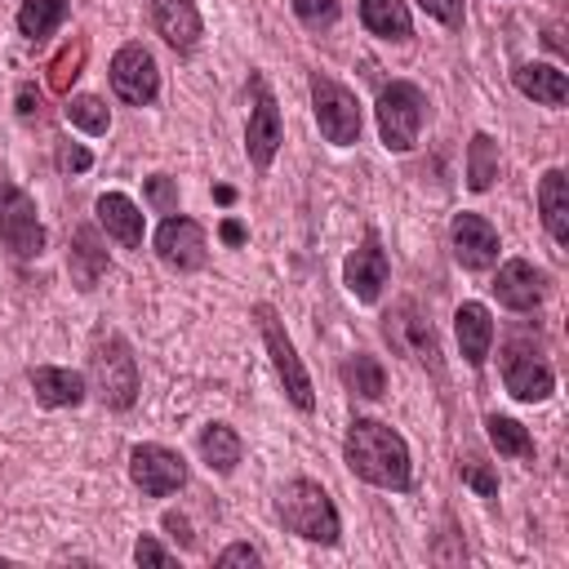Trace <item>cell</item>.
Masks as SVG:
<instances>
[{"mask_svg": "<svg viewBox=\"0 0 569 569\" xmlns=\"http://www.w3.org/2000/svg\"><path fill=\"white\" fill-rule=\"evenodd\" d=\"M342 462L356 480L387 489V493H409L413 489V458L409 445L396 427L378 418H351L342 436Z\"/></svg>", "mask_w": 569, "mask_h": 569, "instance_id": "6da1fadb", "label": "cell"}, {"mask_svg": "<svg viewBox=\"0 0 569 569\" xmlns=\"http://www.w3.org/2000/svg\"><path fill=\"white\" fill-rule=\"evenodd\" d=\"M67 271H71V284L80 293H93L98 280L111 271V253H107V240L98 236L93 222H76L71 231V244H67Z\"/></svg>", "mask_w": 569, "mask_h": 569, "instance_id": "d6986e66", "label": "cell"}, {"mask_svg": "<svg viewBox=\"0 0 569 569\" xmlns=\"http://www.w3.org/2000/svg\"><path fill=\"white\" fill-rule=\"evenodd\" d=\"M485 436H489V445L502 453V458H520V462H533V436H529V427L525 422H516V418H507V413H485Z\"/></svg>", "mask_w": 569, "mask_h": 569, "instance_id": "83f0119b", "label": "cell"}, {"mask_svg": "<svg viewBox=\"0 0 569 569\" xmlns=\"http://www.w3.org/2000/svg\"><path fill=\"white\" fill-rule=\"evenodd\" d=\"M511 84H516L525 98L542 102V107H565V102H569V76H565L556 62H520V67L511 71Z\"/></svg>", "mask_w": 569, "mask_h": 569, "instance_id": "cb8c5ba5", "label": "cell"}, {"mask_svg": "<svg viewBox=\"0 0 569 569\" xmlns=\"http://www.w3.org/2000/svg\"><path fill=\"white\" fill-rule=\"evenodd\" d=\"M382 338L391 342V351L409 356L413 365H422V369H431V373L445 369V365H440V338H436L427 311L418 307V298H396V302L382 311Z\"/></svg>", "mask_w": 569, "mask_h": 569, "instance_id": "9c48e42d", "label": "cell"}, {"mask_svg": "<svg viewBox=\"0 0 569 569\" xmlns=\"http://www.w3.org/2000/svg\"><path fill=\"white\" fill-rule=\"evenodd\" d=\"M133 560H138V565H156V569H169V565L178 560V551H169L156 533H138V542H133Z\"/></svg>", "mask_w": 569, "mask_h": 569, "instance_id": "8d00e7d4", "label": "cell"}, {"mask_svg": "<svg viewBox=\"0 0 569 569\" xmlns=\"http://www.w3.org/2000/svg\"><path fill=\"white\" fill-rule=\"evenodd\" d=\"M53 164H58V173H84V169H93V151L89 147H80V142H71V138H53Z\"/></svg>", "mask_w": 569, "mask_h": 569, "instance_id": "d590c367", "label": "cell"}, {"mask_svg": "<svg viewBox=\"0 0 569 569\" xmlns=\"http://www.w3.org/2000/svg\"><path fill=\"white\" fill-rule=\"evenodd\" d=\"M71 13V0H18V36L27 44H44Z\"/></svg>", "mask_w": 569, "mask_h": 569, "instance_id": "484cf974", "label": "cell"}, {"mask_svg": "<svg viewBox=\"0 0 569 569\" xmlns=\"http://www.w3.org/2000/svg\"><path fill=\"white\" fill-rule=\"evenodd\" d=\"M493 298H498V307H507V311H516V316H529V311H538L542 302H547V293H551V276L542 271V267H533L529 258H507L498 271H493Z\"/></svg>", "mask_w": 569, "mask_h": 569, "instance_id": "9a60e30c", "label": "cell"}, {"mask_svg": "<svg viewBox=\"0 0 569 569\" xmlns=\"http://www.w3.org/2000/svg\"><path fill=\"white\" fill-rule=\"evenodd\" d=\"M498 365H502V387H507L511 400L542 405V400L556 396V369H551V360L542 356V347L533 342L529 329H511L502 338V360Z\"/></svg>", "mask_w": 569, "mask_h": 569, "instance_id": "8992f818", "label": "cell"}, {"mask_svg": "<svg viewBox=\"0 0 569 569\" xmlns=\"http://www.w3.org/2000/svg\"><path fill=\"white\" fill-rule=\"evenodd\" d=\"M418 9H422L427 18H436L440 27H462L467 0H418Z\"/></svg>", "mask_w": 569, "mask_h": 569, "instance_id": "74e56055", "label": "cell"}, {"mask_svg": "<svg viewBox=\"0 0 569 569\" xmlns=\"http://www.w3.org/2000/svg\"><path fill=\"white\" fill-rule=\"evenodd\" d=\"M196 453H200V462H204L213 476H231V471L240 467V458H244V440H240V431H236L231 422L213 418V422H204V427L196 431Z\"/></svg>", "mask_w": 569, "mask_h": 569, "instance_id": "7402d4cb", "label": "cell"}, {"mask_svg": "<svg viewBox=\"0 0 569 569\" xmlns=\"http://www.w3.org/2000/svg\"><path fill=\"white\" fill-rule=\"evenodd\" d=\"M360 22L369 36H378L387 44L413 40V13L405 0H360Z\"/></svg>", "mask_w": 569, "mask_h": 569, "instance_id": "d4e9b609", "label": "cell"}, {"mask_svg": "<svg viewBox=\"0 0 569 569\" xmlns=\"http://www.w3.org/2000/svg\"><path fill=\"white\" fill-rule=\"evenodd\" d=\"M538 218L547 236L565 249L569 244V173L565 169H547L538 178Z\"/></svg>", "mask_w": 569, "mask_h": 569, "instance_id": "603a6c76", "label": "cell"}, {"mask_svg": "<svg viewBox=\"0 0 569 569\" xmlns=\"http://www.w3.org/2000/svg\"><path fill=\"white\" fill-rule=\"evenodd\" d=\"M249 89H253V107H249V120H244V156L258 173H267L280 142H284V116H280V102H276L271 84L258 71L249 76Z\"/></svg>", "mask_w": 569, "mask_h": 569, "instance_id": "8fae6325", "label": "cell"}, {"mask_svg": "<svg viewBox=\"0 0 569 569\" xmlns=\"http://www.w3.org/2000/svg\"><path fill=\"white\" fill-rule=\"evenodd\" d=\"M276 520L284 525V533L316 542V547H338L342 542V516L329 498V489L311 476H293L280 485L276 493Z\"/></svg>", "mask_w": 569, "mask_h": 569, "instance_id": "3957f363", "label": "cell"}, {"mask_svg": "<svg viewBox=\"0 0 569 569\" xmlns=\"http://www.w3.org/2000/svg\"><path fill=\"white\" fill-rule=\"evenodd\" d=\"M27 387H31L40 409H76L89 400V378L80 369H67V365H31Z\"/></svg>", "mask_w": 569, "mask_h": 569, "instance_id": "ac0fdd59", "label": "cell"}, {"mask_svg": "<svg viewBox=\"0 0 569 569\" xmlns=\"http://www.w3.org/2000/svg\"><path fill=\"white\" fill-rule=\"evenodd\" d=\"M222 240H227V244H240V240H244V227H240L236 218H227V222H222Z\"/></svg>", "mask_w": 569, "mask_h": 569, "instance_id": "60d3db41", "label": "cell"}, {"mask_svg": "<svg viewBox=\"0 0 569 569\" xmlns=\"http://www.w3.org/2000/svg\"><path fill=\"white\" fill-rule=\"evenodd\" d=\"M387 280H391V258H387V249H382V236H378V227H365L360 244L342 258V284H347V293H351L356 302L373 307V302L382 298Z\"/></svg>", "mask_w": 569, "mask_h": 569, "instance_id": "5bb4252c", "label": "cell"}, {"mask_svg": "<svg viewBox=\"0 0 569 569\" xmlns=\"http://www.w3.org/2000/svg\"><path fill=\"white\" fill-rule=\"evenodd\" d=\"M453 333H458V351H462V360L471 365V369H480L485 360H489V351H493V316H489V307L485 302H462L458 311H453Z\"/></svg>", "mask_w": 569, "mask_h": 569, "instance_id": "44dd1931", "label": "cell"}, {"mask_svg": "<svg viewBox=\"0 0 569 569\" xmlns=\"http://www.w3.org/2000/svg\"><path fill=\"white\" fill-rule=\"evenodd\" d=\"M13 111H18L22 124H44V116H49L44 89H36V80H18V89H13Z\"/></svg>", "mask_w": 569, "mask_h": 569, "instance_id": "e575fe53", "label": "cell"}, {"mask_svg": "<svg viewBox=\"0 0 569 569\" xmlns=\"http://www.w3.org/2000/svg\"><path fill=\"white\" fill-rule=\"evenodd\" d=\"M147 18H151V31L178 58H191L204 40V18H200L196 0H147Z\"/></svg>", "mask_w": 569, "mask_h": 569, "instance_id": "e0dca14e", "label": "cell"}, {"mask_svg": "<svg viewBox=\"0 0 569 569\" xmlns=\"http://www.w3.org/2000/svg\"><path fill=\"white\" fill-rule=\"evenodd\" d=\"M502 173V156H498V142L489 133H471L467 142V187L471 191H489Z\"/></svg>", "mask_w": 569, "mask_h": 569, "instance_id": "f1b7e54d", "label": "cell"}, {"mask_svg": "<svg viewBox=\"0 0 569 569\" xmlns=\"http://www.w3.org/2000/svg\"><path fill=\"white\" fill-rule=\"evenodd\" d=\"M307 89H311V116H316V124H320V138H325L329 147H356V142H360V129H365V107H360V98H356L342 80H333V76H325V71H311Z\"/></svg>", "mask_w": 569, "mask_h": 569, "instance_id": "52a82bcc", "label": "cell"}, {"mask_svg": "<svg viewBox=\"0 0 569 569\" xmlns=\"http://www.w3.org/2000/svg\"><path fill=\"white\" fill-rule=\"evenodd\" d=\"M213 565H218V569H231V565H249V569H258V565H262V551L249 547V542H231V547H222V551L213 556Z\"/></svg>", "mask_w": 569, "mask_h": 569, "instance_id": "f35d334b", "label": "cell"}, {"mask_svg": "<svg viewBox=\"0 0 569 569\" xmlns=\"http://www.w3.org/2000/svg\"><path fill=\"white\" fill-rule=\"evenodd\" d=\"M249 316H253V325L262 333V347H267L271 369H276V378L284 387V400L298 413H311L316 409V387H311V373H307V365H302V356H298V347H293V338H289V329L280 320V311L271 302H253Z\"/></svg>", "mask_w": 569, "mask_h": 569, "instance_id": "5b68a950", "label": "cell"}, {"mask_svg": "<svg viewBox=\"0 0 569 569\" xmlns=\"http://www.w3.org/2000/svg\"><path fill=\"white\" fill-rule=\"evenodd\" d=\"M84 58H89V40L76 31V36L49 58V67H44V71H49V76H44L49 89H53V93H71V84H76L80 71H84Z\"/></svg>", "mask_w": 569, "mask_h": 569, "instance_id": "f546056e", "label": "cell"}, {"mask_svg": "<svg viewBox=\"0 0 569 569\" xmlns=\"http://www.w3.org/2000/svg\"><path fill=\"white\" fill-rule=\"evenodd\" d=\"M449 249H453V262H458L462 271H489V267L498 262L502 240H498V231H493V222H489L485 213L462 209V213H453V222H449Z\"/></svg>", "mask_w": 569, "mask_h": 569, "instance_id": "2e32d148", "label": "cell"}, {"mask_svg": "<svg viewBox=\"0 0 569 569\" xmlns=\"http://www.w3.org/2000/svg\"><path fill=\"white\" fill-rule=\"evenodd\" d=\"M289 9L316 36L329 31V27H338V18H342V0H289Z\"/></svg>", "mask_w": 569, "mask_h": 569, "instance_id": "d6a6232c", "label": "cell"}, {"mask_svg": "<svg viewBox=\"0 0 569 569\" xmlns=\"http://www.w3.org/2000/svg\"><path fill=\"white\" fill-rule=\"evenodd\" d=\"M338 378H342V387H347L351 396H360V400H382V396H387V369H382V360H378L373 351H351V356L338 365Z\"/></svg>", "mask_w": 569, "mask_h": 569, "instance_id": "4316f807", "label": "cell"}, {"mask_svg": "<svg viewBox=\"0 0 569 569\" xmlns=\"http://www.w3.org/2000/svg\"><path fill=\"white\" fill-rule=\"evenodd\" d=\"M62 116H67L71 129H80V133H89V138H102V133L111 129V107H107L98 93H71L67 107H62Z\"/></svg>", "mask_w": 569, "mask_h": 569, "instance_id": "4dcf8cb0", "label": "cell"}, {"mask_svg": "<svg viewBox=\"0 0 569 569\" xmlns=\"http://www.w3.org/2000/svg\"><path fill=\"white\" fill-rule=\"evenodd\" d=\"M93 213H98V227L107 231V240H116L120 249H142L147 218H142V209L124 191H102L93 200Z\"/></svg>", "mask_w": 569, "mask_h": 569, "instance_id": "ffe728a7", "label": "cell"}, {"mask_svg": "<svg viewBox=\"0 0 569 569\" xmlns=\"http://www.w3.org/2000/svg\"><path fill=\"white\" fill-rule=\"evenodd\" d=\"M107 84L124 107H151L160 98V62L142 40H124L111 53Z\"/></svg>", "mask_w": 569, "mask_h": 569, "instance_id": "30bf717a", "label": "cell"}, {"mask_svg": "<svg viewBox=\"0 0 569 569\" xmlns=\"http://www.w3.org/2000/svg\"><path fill=\"white\" fill-rule=\"evenodd\" d=\"M142 200L156 209V213H178V178H169V173H147L142 178Z\"/></svg>", "mask_w": 569, "mask_h": 569, "instance_id": "836d02e7", "label": "cell"}, {"mask_svg": "<svg viewBox=\"0 0 569 569\" xmlns=\"http://www.w3.org/2000/svg\"><path fill=\"white\" fill-rule=\"evenodd\" d=\"M160 529H164V533H169V538H173V542H178L182 551H191V547H196V533H191V520H187L182 511H173V507H169V511L160 516Z\"/></svg>", "mask_w": 569, "mask_h": 569, "instance_id": "ab89813d", "label": "cell"}, {"mask_svg": "<svg viewBox=\"0 0 569 569\" xmlns=\"http://www.w3.org/2000/svg\"><path fill=\"white\" fill-rule=\"evenodd\" d=\"M84 378H89V391L102 400V409L111 413H124L138 405V391H142V369H138V356L129 347V338L120 329H93L89 333V351H84Z\"/></svg>", "mask_w": 569, "mask_h": 569, "instance_id": "7a4b0ae2", "label": "cell"}, {"mask_svg": "<svg viewBox=\"0 0 569 569\" xmlns=\"http://www.w3.org/2000/svg\"><path fill=\"white\" fill-rule=\"evenodd\" d=\"M0 244L18 262H36L44 253V244H49L44 222H40V209H36V196L22 191L9 178H0Z\"/></svg>", "mask_w": 569, "mask_h": 569, "instance_id": "ba28073f", "label": "cell"}, {"mask_svg": "<svg viewBox=\"0 0 569 569\" xmlns=\"http://www.w3.org/2000/svg\"><path fill=\"white\" fill-rule=\"evenodd\" d=\"M458 476H462V485L476 489L485 502L498 498V471H493V462H489L485 453H471V449H467V453L458 458Z\"/></svg>", "mask_w": 569, "mask_h": 569, "instance_id": "1f68e13d", "label": "cell"}, {"mask_svg": "<svg viewBox=\"0 0 569 569\" xmlns=\"http://www.w3.org/2000/svg\"><path fill=\"white\" fill-rule=\"evenodd\" d=\"M373 120H378V138L387 151L405 156L418 147V133L422 124L431 120V98L422 84L413 80H387L378 89V102H373Z\"/></svg>", "mask_w": 569, "mask_h": 569, "instance_id": "277c9868", "label": "cell"}, {"mask_svg": "<svg viewBox=\"0 0 569 569\" xmlns=\"http://www.w3.org/2000/svg\"><path fill=\"white\" fill-rule=\"evenodd\" d=\"M129 480L142 489V498H169L187 485V458L160 440H142L129 449Z\"/></svg>", "mask_w": 569, "mask_h": 569, "instance_id": "4fadbf2b", "label": "cell"}, {"mask_svg": "<svg viewBox=\"0 0 569 569\" xmlns=\"http://www.w3.org/2000/svg\"><path fill=\"white\" fill-rule=\"evenodd\" d=\"M151 249L169 271L191 276V271H200L209 262V231L187 213H164L156 236H151Z\"/></svg>", "mask_w": 569, "mask_h": 569, "instance_id": "7c38bea8", "label": "cell"}]
</instances>
